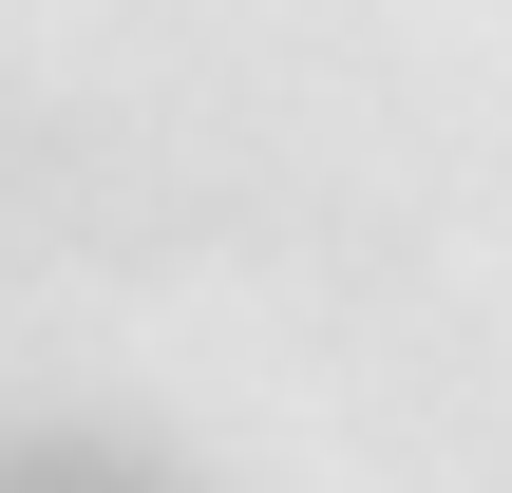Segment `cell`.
I'll return each mask as SVG.
<instances>
[{
  "instance_id": "obj_1",
  "label": "cell",
  "mask_w": 512,
  "mask_h": 493,
  "mask_svg": "<svg viewBox=\"0 0 512 493\" xmlns=\"http://www.w3.org/2000/svg\"><path fill=\"white\" fill-rule=\"evenodd\" d=\"M19 493H57V475H19Z\"/></svg>"
}]
</instances>
